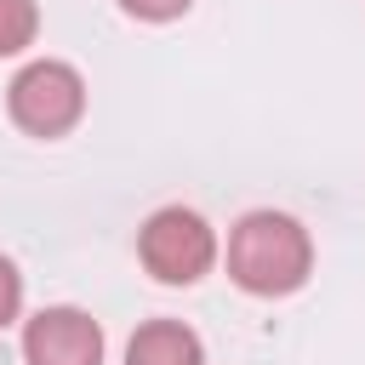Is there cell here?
I'll use <instances>...</instances> for the list:
<instances>
[{
    "label": "cell",
    "instance_id": "1",
    "mask_svg": "<svg viewBox=\"0 0 365 365\" xmlns=\"http://www.w3.org/2000/svg\"><path fill=\"white\" fill-rule=\"evenodd\" d=\"M314 245L308 228L285 211H251L234 222L228 234V274L251 291V297H285L308 279Z\"/></svg>",
    "mask_w": 365,
    "mask_h": 365
},
{
    "label": "cell",
    "instance_id": "2",
    "mask_svg": "<svg viewBox=\"0 0 365 365\" xmlns=\"http://www.w3.org/2000/svg\"><path fill=\"white\" fill-rule=\"evenodd\" d=\"M137 251H143V268L165 285H194L211 262H217V234L200 211H182V205H165L143 222L137 234Z\"/></svg>",
    "mask_w": 365,
    "mask_h": 365
},
{
    "label": "cell",
    "instance_id": "3",
    "mask_svg": "<svg viewBox=\"0 0 365 365\" xmlns=\"http://www.w3.org/2000/svg\"><path fill=\"white\" fill-rule=\"evenodd\" d=\"M6 108H11V120H17L23 131H34V137H63V131L80 120V108H86V80H80L68 63L40 57V63H29V68L6 86Z\"/></svg>",
    "mask_w": 365,
    "mask_h": 365
},
{
    "label": "cell",
    "instance_id": "4",
    "mask_svg": "<svg viewBox=\"0 0 365 365\" xmlns=\"http://www.w3.org/2000/svg\"><path fill=\"white\" fill-rule=\"evenodd\" d=\"M29 365H103V331L80 308H40L23 331Z\"/></svg>",
    "mask_w": 365,
    "mask_h": 365
},
{
    "label": "cell",
    "instance_id": "5",
    "mask_svg": "<svg viewBox=\"0 0 365 365\" xmlns=\"http://www.w3.org/2000/svg\"><path fill=\"white\" fill-rule=\"evenodd\" d=\"M125 365H205V348L188 325L148 319V325H137V336L125 348Z\"/></svg>",
    "mask_w": 365,
    "mask_h": 365
},
{
    "label": "cell",
    "instance_id": "6",
    "mask_svg": "<svg viewBox=\"0 0 365 365\" xmlns=\"http://www.w3.org/2000/svg\"><path fill=\"white\" fill-rule=\"evenodd\" d=\"M34 29H40L34 0H0V57L23 51V46L34 40Z\"/></svg>",
    "mask_w": 365,
    "mask_h": 365
},
{
    "label": "cell",
    "instance_id": "7",
    "mask_svg": "<svg viewBox=\"0 0 365 365\" xmlns=\"http://www.w3.org/2000/svg\"><path fill=\"white\" fill-rule=\"evenodd\" d=\"M17 308H23V274L0 257V325H11V319H17Z\"/></svg>",
    "mask_w": 365,
    "mask_h": 365
},
{
    "label": "cell",
    "instance_id": "8",
    "mask_svg": "<svg viewBox=\"0 0 365 365\" xmlns=\"http://www.w3.org/2000/svg\"><path fill=\"white\" fill-rule=\"evenodd\" d=\"M131 17H148V23H165V17H182L188 0H120Z\"/></svg>",
    "mask_w": 365,
    "mask_h": 365
}]
</instances>
